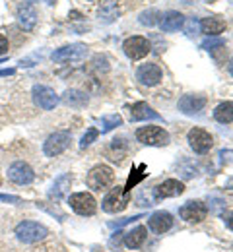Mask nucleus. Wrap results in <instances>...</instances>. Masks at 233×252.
<instances>
[{
  "label": "nucleus",
  "mask_w": 233,
  "mask_h": 252,
  "mask_svg": "<svg viewBox=\"0 0 233 252\" xmlns=\"http://www.w3.org/2000/svg\"><path fill=\"white\" fill-rule=\"evenodd\" d=\"M16 74V70L14 68H6V70H0V78H4V76H14Z\"/></svg>",
  "instance_id": "nucleus-35"
},
{
  "label": "nucleus",
  "mask_w": 233,
  "mask_h": 252,
  "mask_svg": "<svg viewBox=\"0 0 233 252\" xmlns=\"http://www.w3.org/2000/svg\"><path fill=\"white\" fill-rule=\"evenodd\" d=\"M206 2H216V0H206Z\"/></svg>",
  "instance_id": "nucleus-39"
},
{
  "label": "nucleus",
  "mask_w": 233,
  "mask_h": 252,
  "mask_svg": "<svg viewBox=\"0 0 233 252\" xmlns=\"http://www.w3.org/2000/svg\"><path fill=\"white\" fill-rule=\"evenodd\" d=\"M179 111L187 117H193V115H199L200 111L206 107V97L199 94H187L179 99Z\"/></svg>",
  "instance_id": "nucleus-13"
},
{
  "label": "nucleus",
  "mask_w": 233,
  "mask_h": 252,
  "mask_svg": "<svg viewBox=\"0 0 233 252\" xmlns=\"http://www.w3.org/2000/svg\"><path fill=\"white\" fill-rule=\"evenodd\" d=\"M113 181H115V173H113V169L107 167V165H96V167L88 173V177H86L88 187L92 190H96V192H101V190L109 189V187L113 185Z\"/></svg>",
  "instance_id": "nucleus-3"
},
{
  "label": "nucleus",
  "mask_w": 233,
  "mask_h": 252,
  "mask_svg": "<svg viewBox=\"0 0 233 252\" xmlns=\"http://www.w3.org/2000/svg\"><path fill=\"white\" fill-rule=\"evenodd\" d=\"M146 237H148V231H146V227H142V225H138V227H134L131 229L129 233H125V247L127 249H140L144 243H146Z\"/></svg>",
  "instance_id": "nucleus-21"
},
{
  "label": "nucleus",
  "mask_w": 233,
  "mask_h": 252,
  "mask_svg": "<svg viewBox=\"0 0 233 252\" xmlns=\"http://www.w3.org/2000/svg\"><path fill=\"white\" fill-rule=\"evenodd\" d=\"M228 68H230V74L233 76V59L230 61V64H228Z\"/></svg>",
  "instance_id": "nucleus-37"
},
{
  "label": "nucleus",
  "mask_w": 233,
  "mask_h": 252,
  "mask_svg": "<svg viewBox=\"0 0 233 252\" xmlns=\"http://www.w3.org/2000/svg\"><path fill=\"white\" fill-rule=\"evenodd\" d=\"M8 53V39L4 35H0V57Z\"/></svg>",
  "instance_id": "nucleus-34"
},
{
  "label": "nucleus",
  "mask_w": 233,
  "mask_h": 252,
  "mask_svg": "<svg viewBox=\"0 0 233 252\" xmlns=\"http://www.w3.org/2000/svg\"><path fill=\"white\" fill-rule=\"evenodd\" d=\"M63 101L67 103L68 107L80 109V107L88 105V95L84 94V92H80V90H67L65 95H63Z\"/></svg>",
  "instance_id": "nucleus-25"
},
{
  "label": "nucleus",
  "mask_w": 233,
  "mask_h": 252,
  "mask_svg": "<svg viewBox=\"0 0 233 252\" xmlns=\"http://www.w3.org/2000/svg\"><path fill=\"white\" fill-rule=\"evenodd\" d=\"M32 97H33V103L43 109V111H53L57 105H59V95L55 94V90L47 88V86H33L32 90Z\"/></svg>",
  "instance_id": "nucleus-11"
},
{
  "label": "nucleus",
  "mask_w": 233,
  "mask_h": 252,
  "mask_svg": "<svg viewBox=\"0 0 233 252\" xmlns=\"http://www.w3.org/2000/svg\"><path fill=\"white\" fill-rule=\"evenodd\" d=\"M136 80L142 84V86H158L162 82V68L158 64H142L138 70H136Z\"/></svg>",
  "instance_id": "nucleus-15"
},
{
  "label": "nucleus",
  "mask_w": 233,
  "mask_h": 252,
  "mask_svg": "<svg viewBox=\"0 0 233 252\" xmlns=\"http://www.w3.org/2000/svg\"><path fill=\"white\" fill-rule=\"evenodd\" d=\"M162 117L144 101L140 103H134L131 107V121L133 123H142V121H160Z\"/></svg>",
  "instance_id": "nucleus-18"
},
{
  "label": "nucleus",
  "mask_w": 233,
  "mask_h": 252,
  "mask_svg": "<svg viewBox=\"0 0 233 252\" xmlns=\"http://www.w3.org/2000/svg\"><path fill=\"white\" fill-rule=\"evenodd\" d=\"M185 24H187V26H183V28L187 30V33H189V35H195V33H197V30L200 28V22H197L195 18H193V20H189V22L185 20Z\"/></svg>",
  "instance_id": "nucleus-31"
},
{
  "label": "nucleus",
  "mask_w": 233,
  "mask_h": 252,
  "mask_svg": "<svg viewBox=\"0 0 233 252\" xmlns=\"http://www.w3.org/2000/svg\"><path fill=\"white\" fill-rule=\"evenodd\" d=\"M214 119L222 125H232L233 123V101H226V103H220L216 109H214Z\"/></svg>",
  "instance_id": "nucleus-24"
},
{
  "label": "nucleus",
  "mask_w": 233,
  "mask_h": 252,
  "mask_svg": "<svg viewBox=\"0 0 233 252\" xmlns=\"http://www.w3.org/2000/svg\"><path fill=\"white\" fill-rule=\"evenodd\" d=\"M0 202H8V204H18L20 198L18 196H12V194H0Z\"/></svg>",
  "instance_id": "nucleus-33"
},
{
  "label": "nucleus",
  "mask_w": 233,
  "mask_h": 252,
  "mask_svg": "<svg viewBox=\"0 0 233 252\" xmlns=\"http://www.w3.org/2000/svg\"><path fill=\"white\" fill-rule=\"evenodd\" d=\"M88 57V47L82 45V43H74V45H67V47H61L57 49L51 59L59 64H67V63H80Z\"/></svg>",
  "instance_id": "nucleus-5"
},
{
  "label": "nucleus",
  "mask_w": 233,
  "mask_h": 252,
  "mask_svg": "<svg viewBox=\"0 0 233 252\" xmlns=\"http://www.w3.org/2000/svg\"><path fill=\"white\" fill-rule=\"evenodd\" d=\"M146 175H148V173H146V165H138V167L133 171V175H131V179H129V183H127L125 190H127V192H131V189L136 187V185H138Z\"/></svg>",
  "instance_id": "nucleus-27"
},
{
  "label": "nucleus",
  "mask_w": 233,
  "mask_h": 252,
  "mask_svg": "<svg viewBox=\"0 0 233 252\" xmlns=\"http://www.w3.org/2000/svg\"><path fill=\"white\" fill-rule=\"evenodd\" d=\"M156 16H158V12L156 10H150V12H142L140 14V24L142 26H154L158 20H156Z\"/></svg>",
  "instance_id": "nucleus-30"
},
{
  "label": "nucleus",
  "mask_w": 233,
  "mask_h": 252,
  "mask_svg": "<svg viewBox=\"0 0 233 252\" xmlns=\"http://www.w3.org/2000/svg\"><path fill=\"white\" fill-rule=\"evenodd\" d=\"M179 216H181V220L189 221V223H200L208 216V206L200 200H191V202L181 206Z\"/></svg>",
  "instance_id": "nucleus-12"
},
{
  "label": "nucleus",
  "mask_w": 233,
  "mask_h": 252,
  "mask_svg": "<svg viewBox=\"0 0 233 252\" xmlns=\"http://www.w3.org/2000/svg\"><path fill=\"white\" fill-rule=\"evenodd\" d=\"M98 136H100V130H98V128H90V130L82 136V140H80V148H82V150H86L92 142H96V140H98Z\"/></svg>",
  "instance_id": "nucleus-28"
},
{
  "label": "nucleus",
  "mask_w": 233,
  "mask_h": 252,
  "mask_svg": "<svg viewBox=\"0 0 233 252\" xmlns=\"http://www.w3.org/2000/svg\"><path fill=\"white\" fill-rule=\"evenodd\" d=\"M129 194L131 192H127L123 187L113 189L103 198V202H101L103 212H107V214H121L129 206Z\"/></svg>",
  "instance_id": "nucleus-6"
},
{
  "label": "nucleus",
  "mask_w": 233,
  "mask_h": 252,
  "mask_svg": "<svg viewBox=\"0 0 233 252\" xmlns=\"http://www.w3.org/2000/svg\"><path fill=\"white\" fill-rule=\"evenodd\" d=\"M18 22L26 32H32L37 26V12L32 4H22L18 8Z\"/></svg>",
  "instance_id": "nucleus-20"
},
{
  "label": "nucleus",
  "mask_w": 233,
  "mask_h": 252,
  "mask_svg": "<svg viewBox=\"0 0 233 252\" xmlns=\"http://www.w3.org/2000/svg\"><path fill=\"white\" fill-rule=\"evenodd\" d=\"M150 41L146 37H140V35H133L129 37L125 43H123V51L125 55L131 59V61H140L144 59L148 53H150Z\"/></svg>",
  "instance_id": "nucleus-8"
},
{
  "label": "nucleus",
  "mask_w": 233,
  "mask_h": 252,
  "mask_svg": "<svg viewBox=\"0 0 233 252\" xmlns=\"http://www.w3.org/2000/svg\"><path fill=\"white\" fill-rule=\"evenodd\" d=\"M30 2H37V0H30Z\"/></svg>",
  "instance_id": "nucleus-40"
},
{
  "label": "nucleus",
  "mask_w": 233,
  "mask_h": 252,
  "mask_svg": "<svg viewBox=\"0 0 233 252\" xmlns=\"http://www.w3.org/2000/svg\"><path fill=\"white\" fill-rule=\"evenodd\" d=\"M98 16H100V22H103V24H113V22L119 20L121 10H119V6L113 0H109V2H105L100 8V14Z\"/></svg>",
  "instance_id": "nucleus-22"
},
{
  "label": "nucleus",
  "mask_w": 233,
  "mask_h": 252,
  "mask_svg": "<svg viewBox=\"0 0 233 252\" xmlns=\"http://www.w3.org/2000/svg\"><path fill=\"white\" fill-rule=\"evenodd\" d=\"M136 140L144 146H154V148H162L169 144V134L167 130L160 126H142L136 130Z\"/></svg>",
  "instance_id": "nucleus-2"
},
{
  "label": "nucleus",
  "mask_w": 233,
  "mask_h": 252,
  "mask_svg": "<svg viewBox=\"0 0 233 252\" xmlns=\"http://www.w3.org/2000/svg\"><path fill=\"white\" fill-rule=\"evenodd\" d=\"M226 189L233 190V177H232V179H228V183H226Z\"/></svg>",
  "instance_id": "nucleus-36"
},
{
  "label": "nucleus",
  "mask_w": 233,
  "mask_h": 252,
  "mask_svg": "<svg viewBox=\"0 0 233 252\" xmlns=\"http://www.w3.org/2000/svg\"><path fill=\"white\" fill-rule=\"evenodd\" d=\"M70 140H72L70 132H65V130L51 134V136L45 140V144H43V152H45V156H47V158H57V156H61L63 152H67L68 150Z\"/></svg>",
  "instance_id": "nucleus-7"
},
{
  "label": "nucleus",
  "mask_w": 233,
  "mask_h": 252,
  "mask_svg": "<svg viewBox=\"0 0 233 252\" xmlns=\"http://www.w3.org/2000/svg\"><path fill=\"white\" fill-rule=\"evenodd\" d=\"M68 204L70 208L78 214V216H84V218H90L98 212V202L96 198L90 194V192H76L68 198Z\"/></svg>",
  "instance_id": "nucleus-4"
},
{
  "label": "nucleus",
  "mask_w": 233,
  "mask_h": 252,
  "mask_svg": "<svg viewBox=\"0 0 233 252\" xmlns=\"http://www.w3.org/2000/svg\"><path fill=\"white\" fill-rule=\"evenodd\" d=\"M204 51H214V49H224L226 47V43H224V39H206V41H202V45H200Z\"/></svg>",
  "instance_id": "nucleus-29"
},
{
  "label": "nucleus",
  "mask_w": 233,
  "mask_h": 252,
  "mask_svg": "<svg viewBox=\"0 0 233 252\" xmlns=\"http://www.w3.org/2000/svg\"><path fill=\"white\" fill-rule=\"evenodd\" d=\"M183 26H185V16L181 12H177V10H169L160 20V28H162L164 33L179 32V30H183Z\"/></svg>",
  "instance_id": "nucleus-17"
},
{
  "label": "nucleus",
  "mask_w": 233,
  "mask_h": 252,
  "mask_svg": "<svg viewBox=\"0 0 233 252\" xmlns=\"http://www.w3.org/2000/svg\"><path fill=\"white\" fill-rule=\"evenodd\" d=\"M70 183H72V177H70V175H61V177L55 181L51 192H49V198H51V200H61L68 192V189H70Z\"/></svg>",
  "instance_id": "nucleus-23"
},
{
  "label": "nucleus",
  "mask_w": 233,
  "mask_h": 252,
  "mask_svg": "<svg viewBox=\"0 0 233 252\" xmlns=\"http://www.w3.org/2000/svg\"><path fill=\"white\" fill-rule=\"evenodd\" d=\"M45 2H47V4H55L57 0H45Z\"/></svg>",
  "instance_id": "nucleus-38"
},
{
  "label": "nucleus",
  "mask_w": 233,
  "mask_h": 252,
  "mask_svg": "<svg viewBox=\"0 0 233 252\" xmlns=\"http://www.w3.org/2000/svg\"><path fill=\"white\" fill-rule=\"evenodd\" d=\"M187 140H189V146L195 150V154H200V156L208 154L212 150V146H214V138L204 128H193V130H189Z\"/></svg>",
  "instance_id": "nucleus-9"
},
{
  "label": "nucleus",
  "mask_w": 233,
  "mask_h": 252,
  "mask_svg": "<svg viewBox=\"0 0 233 252\" xmlns=\"http://www.w3.org/2000/svg\"><path fill=\"white\" fill-rule=\"evenodd\" d=\"M185 192V185L181 181H175V179H167L164 183L156 185L152 189V194L154 198L158 200H166V198H175V196H181Z\"/></svg>",
  "instance_id": "nucleus-14"
},
{
  "label": "nucleus",
  "mask_w": 233,
  "mask_h": 252,
  "mask_svg": "<svg viewBox=\"0 0 233 252\" xmlns=\"http://www.w3.org/2000/svg\"><path fill=\"white\" fill-rule=\"evenodd\" d=\"M222 220L226 223V227L233 231V212H224V214H222Z\"/></svg>",
  "instance_id": "nucleus-32"
},
{
  "label": "nucleus",
  "mask_w": 233,
  "mask_h": 252,
  "mask_svg": "<svg viewBox=\"0 0 233 252\" xmlns=\"http://www.w3.org/2000/svg\"><path fill=\"white\" fill-rule=\"evenodd\" d=\"M123 125V119L121 115H107L101 119V132H111L113 128Z\"/></svg>",
  "instance_id": "nucleus-26"
},
{
  "label": "nucleus",
  "mask_w": 233,
  "mask_h": 252,
  "mask_svg": "<svg viewBox=\"0 0 233 252\" xmlns=\"http://www.w3.org/2000/svg\"><path fill=\"white\" fill-rule=\"evenodd\" d=\"M8 179H10L14 185L26 187V185H32L35 181V173L28 163L16 161V163H12V165L8 167Z\"/></svg>",
  "instance_id": "nucleus-10"
},
{
  "label": "nucleus",
  "mask_w": 233,
  "mask_h": 252,
  "mask_svg": "<svg viewBox=\"0 0 233 252\" xmlns=\"http://www.w3.org/2000/svg\"><path fill=\"white\" fill-rule=\"evenodd\" d=\"M148 227H150L152 233L164 235V233H167V231L173 227V216H171L169 212H156V214L150 216Z\"/></svg>",
  "instance_id": "nucleus-16"
},
{
  "label": "nucleus",
  "mask_w": 233,
  "mask_h": 252,
  "mask_svg": "<svg viewBox=\"0 0 233 252\" xmlns=\"http://www.w3.org/2000/svg\"><path fill=\"white\" fill-rule=\"evenodd\" d=\"M14 233L18 237V241H22L24 245L39 243V241H43L49 235V231L41 223H37V221H22V223H18Z\"/></svg>",
  "instance_id": "nucleus-1"
},
{
  "label": "nucleus",
  "mask_w": 233,
  "mask_h": 252,
  "mask_svg": "<svg viewBox=\"0 0 233 252\" xmlns=\"http://www.w3.org/2000/svg\"><path fill=\"white\" fill-rule=\"evenodd\" d=\"M226 28H228L226 20H222L218 16H208V18L200 20V30H202V33H206L210 37H218L220 33L226 32Z\"/></svg>",
  "instance_id": "nucleus-19"
}]
</instances>
